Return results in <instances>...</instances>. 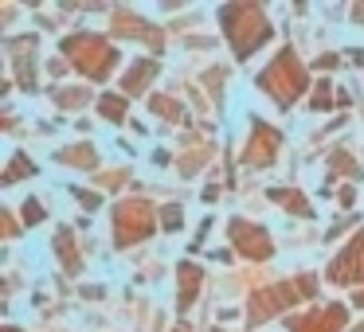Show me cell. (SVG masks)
Returning a JSON list of instances; mask_svg holds the SVG:
<instances>
[{
    "instance_id": "6da1fadb",
    "label": "cell",
    "mask_w": 364,
    "mask_h": 332,
    "mask_svg": "<svg viewBox=\"0 0 364 332\" xmlns=\"http://www.w3.org/2000/svg\"><path fill=\"white\" fill-rule=\"evenodd\" d=\"M220 16H223V24H228V40H231V48H235V55H239V59H247V55H251V51L270 35L267 20H262V12L255 9V4L223 9Z\"/></svg>"
},
{
    "instance_id": "7a4b0ae2",
    "label": "cell",
    "mask_w": 364,
    "mask_h": 332,
    "mask_svg": "<svg viewBox=\"0 0 364 332\" xmlns=\"http://www.w3.org/2000/svg\"><path fill=\"white\" fill-rule=\"evenodd\" d=\"M262 90H270V98L282 106H290L294 98L301 94V87H306V74H301V67L294 63V51H282V55L270 63V71L259 79Z\"/></svg>"
},
{
    "instance_id": "3957f363",
    "label": "cell",
    "mask_w": 364,
    "mask_h": 332,
    "mask_svg": "<svg viewBox=\"0 0 364 332\" xmlns=\"http://www.w3.org/2000/svg\"><path fill=\"white\" fill-rule=\"evenodd\" d=\"M63 51L79 63L82 74H90V79H106L114 67V48L106 40H95V35H75V40L63 43Z\"/></svg>"
},
{
    "instance_id": "277c9868",
    "label": "cell",
    "mask_w": 364,
    "mask_h": 332,
    "mask_svg": "<svg viewBox=\"0 0 364 332\" xmlns=\"http://www.w3.org/2000/svg\"><path fill=\"white\" fill-rule=\"evenodd\" d=\"M149 204H122L118 211H114V219H118V243H137L141 235H149L153 231V219H149Z\"/></svg>"
},
{
    "instance_id": "5b68a950",
    "label": "cell",
    "mask_w": 364,
    "mask_h": 332,
    "mask_svg": "<svg viewBox=\"0 0 364 332\" xmlns=\"http://www.w3.org/2000/svg\"><path fill=\"white\" fill-rule=\"evenodd\" d=\"M329 277L341 282V285H345L348 277H364V231H360V238L348 246V254H341V258L329 266Z\"/></svg>"
},
{
    "instance_id": "8992f818",
    "label": "cell",
    "mask_w": 364,
    "mask_h": 332,
    "mask_svg": "<svg viewBox=\"0 0 364 332\" xmlns=\"http://www.w3.org/2000/svg\"><path fill=\"white\" fill-rule=\"evenodd\" d=\"M274 149H278V133L274 129H267L259 121V126L251 129V145H247V160L251 165H270V157H274Z\"/></svg>"
},
{
    "instance_id": "52a82bcc",
    "label": "cell",
    "mask_w": 364,
    "mask_h": 332,
    "mask_svg": "<svg viewBox=\"0 0 364 332\" xmlns=\"http://www.w3.org/2000/svg\"><path fill=\"white\" fill-rule=\"evenodd\" d=\"M231 238L243 254H255V258H267L270 254V238L262 235L259 227H247V223H231Z\"/></svg>"
},
{
    "instance_id": "ba28073f",
    "label": "cell",
    "mask_w": 364,
    "mask_h": 332,
    "mask_svg": "<svg viewBox=\"0 0 364 332\" xmlns=\"http://www.w3.org/2000/svg\"><path fill=\"white\" fill-rule=\"evenodd\" d=\"M341 321H345V309H341V305H333V309H325V316H309V321H294V332H333Z\"/></svg>"
},
{
    "instance_id": "9c48e42d",
    "label": "cell",
    "mask_w": 364,
    "mask_h": 332,
    "mask_svg": "<svg viewBox=\"0 0 364 332\" xmlns=\"http://www.w3.org/2000/svg\"><path fill=\"white\" fill-rule=\"evenodd\" d=\"M181 309H188L192 305V297H196V289H200V266H192V262H181Z\"/></svg>"
},
{
    "instance_id": "30bf717a",
    "label": "cell",
    "mask_w": 364,
    "mask_h": 332,
    "mask_svg": "<svg viewBox=\"0 0 364 332\" xmlns=\"http://www.w3.org/2000/svg\"><path fill=\"white\" fill-rule=\"evenodd\" d=\"M153 74H157V63H149V59H141V63H137L134 71L126 74V94H137V90H141L145 82L153 79Z\"/></svg>"
},
{
    "instance_id": "8fae6325",
    "label": "cell",
    "mask_w": 364,
    "mask_h": 332,
    "mask_svg": "<svg viewBox=\"0 0 364 332\" xmlns=\"http://www.w3.org/2000/svg\"><path fill=\"white\" fill-rule=\"evenodd\" d=\"M59 160H67V165H79V168H95V149H90V145H75V149H63V153H59Z\"/></svg>"
},
{
    "instance_id": "7c38bea8",
    "label": "cell",
    "mask_w": 364,
    "mask_h": 332,
    "mask_svg": "<svg viewBox=\"0 0 364 332\" xmlns=\"http://www.w3.org/2000/svg\"><path fill=\"white\" fill-rule=\"evenodd\" d=\"M98 110L106 114V118H126V98H102V102H98Z\"/></svg>"
},
{
    "instance_id": "4fadbf2b",
    "label": "cell",
    "mask_w": 364,
    "mask_h": 332,
    "mask_svg": "<svg viewBox=\"0 0 364 332\" xmlns=\"http://www.w3.org/2000/svg\"><path fill=\"white\" fill-rule=\"evenodd\" d=\"M55 102L67 106V110H75V106H87V90H59Z\"/></svg>"
},
{
    "instance_id": "5bb4252c",
    "label": "cell",
    "mask_w": 364,
    "mask_h": 332,
    "mask_svg": "<svg viewBox=\"0 0 364 332\" xmlns=\"http://www.w3.org/2000/svg\"><path fill=\"white\" fill-rule=\"evenodd\" d=\"M28 172H36L32 165L24 160V153H16V160H12V168L4 172V184H12V180H20V176H28Z\"/></svg>"
},
{
    "instance_id": "9a60e30c",
    "label": "cell",
    "mask_w": 364,
    "mask_h": 332,
    "mask_svg": "<svg viewBox=\"0 0 364 332\" xmlns=\"http://www.w3.org/2000/svg\"><path fill=\"white\" fill-rule=\"evenodd\" d=\"M161 223H165L168 231H176L181 227V207H165V211H161Z\"/></svg>"
},
{
    "instance_id": "2e32d148",
    "label": "cell",
    "mask_w": 364,
    "mask_h": 332,
    "mask_svg": "<svg viewBox=\"0 0 364 332\" xmlns=\"http://www.w3.org/2000/svg\"><path fill=\"white\" fill-rule=\"evenodd\" d=\"M40 219H43V207L36 204V199H28L24 204V223H40Z\"/></svg>"
},
{
    "instance_id": "e0dca14e",
    "label": "cell",
    "mask_w": 364,
    "mask_h": 332,
    "mask_svg": "<svg viewBox=\"0 0 364 332\" xmlns=\"http://www.w3.org/2000/svg\"><path fill=\"white\" fill-rule=\"evenodd\" d=\"M314 106H317V110H325V106H329V87H325V82L317 87V98H314Z\"/></svg>"
},
{
    "instance_id": "ac0fdd59",
    "label": "cell",
    "mask_w": 364,
    "mask_h": 332,
    "mask_svg": "<svg viewBox=\"0 0 364 332\" xmlns=\"http://www.w3.org/2000/svg\"><path fill=\"white\" fill-rule=\"evenodd\" d=\"M75 196H79L82 207H98V196H90V192H75Z\"/></svg>"
},
{
    "instance_id": "d6986e66",
    "label": "cell",
    "mask_w": 364,
    "mask_h": 332,
    "mask_svg": "<svg viewBox=\"0 0 364 332\" xmlns=\"http://www.w3.org/2000/svg\"><path fill=\"white\" fill-rule=\"evenodd\" d=\"M356 305H364V293H356Z\"/></svg>"
},
{
    "instance_id": "ffe728a7",
    "label": "cell",
    "mask_w": 364,
    "mask_h": 332,
    "mask_svg": "<svg viewBox=\"0 0 364 332\" xmlns=\"http://www.w3.org/2000/svg\"><path fill=\"white\" fill-rule=\"evenodd\" d=\"M356 20H364V9H356Z\"/></svg>"
},
{
    "instance_id": "44dd1931",
    "label": "cell",
    "mask_w": 364,
    "mask_h": 332,
    "mask_svg": "<svg viewBox=\"0 0 364 332\" xmlns=\"http://www.w3.org/2000/svg\"><path fill=\"white\" fill-rule=\"evenodd\" d=\"M9 332H16V328H9Z\"/></svg>"
},
{
    "instance_id": "7402d4cb",
    "label": "cell",
    "mask_w": 364,
    "mask_h": 332,
    "mask_svg": "<svg viewBox=\"0 0 364 332\" xmlns=\"http://www.w3.org/2000/svg\"><path fill=\"white\" fill-rule=\"evenodd\" d=\"M176 332H184V328H176Z\"/></svg>"
}]
</instances>
